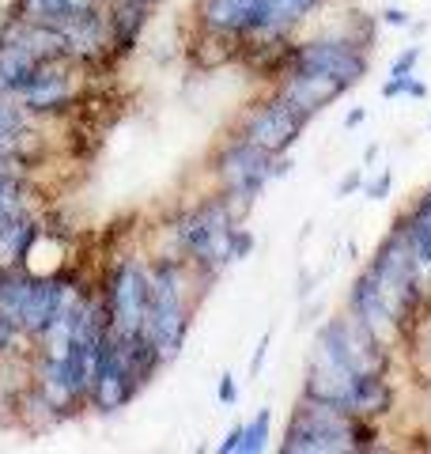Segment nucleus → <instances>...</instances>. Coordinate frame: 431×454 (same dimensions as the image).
<instances>
[{"label":"nucleus","instance_id":"obj_16","mask_svg":"<svg viewBox=\"0 0 431 454\" xmlns=\"http://www.w3.org/2000/svg\"><path fill=\"white\" fill-rule=\"evenodd\" d=\"M46 216H8L0 220V269L23 265V254L31 247V239L38 235V227Z\"/></svg>","mask_w":431,"mask_h":454},{"label":"nucleus","instance_id":"obj_10","mask_svg":"<svg viewBox=\"0 0 431 454\" xmlns=\"http://www.w3.org/2000/svg\"><path fill=\"white\" fill-rule=\"evenodd\" d=\"M272 91L314 121L325 106H333L337 98H344L352 88L333 76H322V73H284L280 80H272Z\"/></svg>","mask_w":431,"mask_h":454},{"label":"nucleus","instance_id":"obj_7","mask_svg":"<svg viewBox=\"0 0 431 454\" xmlns=\"http://www.w3.org/2000/svg\"><path fill=\"white\" fill-rule=\"evenodd\" d=\"M212 178L223 193H239L257 201L262 190L272 182V155L262 152L257 145H250L247 137H231L227 145L216 148L212 155Z\"/></svg>","mask_w":431,"mask_h":454},{"label":"nucleus","instance_id":"obj_3","mask_svg":"<svg viewBox=\"0 0 431 454\" xmlns=\"http://www.w3.org/2000/svg\"><path fill=\"white\" fill-rule=\"evenodd\" d=\"M314 352L325 356L329 364H337L349 375H386L390 372V352L382 340L364 330L349 310L337 318H325L314 333Z\"/></svg>","mask_w":431,"mask_h":454},{"label":"nucleus","instance_id":"obj_26","mask_svg":"<svg viewBox=\"0 0 431 454\" xmlns=\"http://www.w3.org/2000/svg\"><path fill=\"white\" fill-rule=\"evenodd\" d=\"M250 250H254V235L239 223V231H235V247H231V258H235V262H242V258H250Z\"/></svg>","mask_w":431,"mask_h":454},{"label":"nucleus","instance_id":"obj_19","mask_svg":"<svg viewBox=\"0 0 431 454\" xmlns=\"http://www.w3.org/2000/svg\"><path fill=\"white\" fill-rule=\"evenodd\" d=\"M272 435V409H257V413L242 424V439L235 454H262Z\"/></svg>","mask_w":431,"mask_h":454},{"label":"nucleus","instance_id":"obj_24","mask_svg":"<svg viewBox=\"0 0 431 454\" xmlns=\"http://www.w3.org/2000/svg\"><path fill=\"white\" fill-rule=\"evenodd\" d=\"M379 23L397 27V31H405V27H412V16H409L405 8H382V12H379Z\"/></svg>","mask_w":431,"mask_h":454},{"label":"nucleus","instance_id":"obj_8","mask_svg":"<svg viewBox=\"0 0 431 454\" xmlns=\"http://www.w3.org/2000/svg\"><path fill=\"white\" fill-rule=\"evenodd\" d=\"M307 125H310L307 114H299L287 98H280L277 91H272L269 98H262L257 106H250L247 114H242L235 133L247 137L250 145H257L269 155H284V152H292L295 140L307 133Z\"/></svg>","mask_w":431,"mask_h":454},{"label":"nucleus","instance_id":"obj_21","mask_svg":"<svg viewBox=\"0 0 431 454\" xmlns=\"http://www.w3.org/2000/svg\"><path fill=\"white\" fill-rule=\"evenodd\" d=\"M420 57H424V46L401 50V53L394 57V65H390V76H412V73H416V65H420Z\"/></svg>","mask_w":431,"mask_h":454},{"label":"nucleus","instance_id":"obj_22","mask_svg":"<svg viewBox=\"0 0 431 454\" xmlns=\"http://www.w3.org/2000/svg\"><path fill=\"white\" fill-rule=\"evenodd\" d=\"M390 190H394V175H390V170H382L375 182H367V186H364V197H367V201H386Z\"/></svg>","mask_w":431,"mask_h":454},{"label":"nucleus","instance_id":"obj_6","mask_svg":"<svg viewBox=\"0 0 431 454\" xmlns=\"http://www.w3.org/2000/svg\"><path fill=\"white\" fill-rule=\"evenodd\" d=\"M98 295L106 307L110 333H140L144 310H148V262L118 258L98 284Z\"/></svg>","mask_w":431,"mask_h":454},{"label":"nucleus","instance_id":"obj_25","mask_svg":"<svg viewBox=\"0 0 431 454\" xmlns=\"http://www.w3.org/2000/svg\"><path fill=\"white\" fill-rule=\"evenodd\" d=\"M269 345H272V333H262V340H257V348H254V356H250V379L262 375L265 356H269Z\"/></svg>","mask_w":431,"mask_h":454},{"label":"nucleus","instance_id":"obj_27","mask_svg":"<svg viewBox=\"0 0 431 454\" xmlns=\"http://www.w3.org/2000/svg\"><path fill=\"white\" fill-rule=\"evenodd\" d=\"M356 190H364V170H352V175H344L341 186H337V197H349Z\"/></svg>","mask_w":431,"mask_h":454},{"label":"nucleus","instance_id":"obj_15","mask_svg":"<svg viewBox=\"0 0 431 454\" xmlns=\"http://www.w3.org/2000/svg\"><path fill=\"white\" fill-rule=\"evenodd\" d=\"M394 409V387H390V372L386 375H359L352 397H349V413L356 417H371L379 420Z\"/></svg>","mask_w":431,"mask_h":454},{"label":"nucleus","instance_id":"obj_20","mask_svg":"<svg viewBox=\"0 0 431 454\" xmlns=\"http://www.w3.org/2000/svg\"><path fill=\"white\" fill-rule=\"evenodd\" d=\"M31 352V340L23 337V330L12 318L0 315V360H12V356H27Z\"/></svg>","mask_w":431,"mask_h":454},{"label":"nucleus","instance_id":"obj_9","mask_svg":"<svg viewBox=\"0 0 431 454\" xmlns=\"http://www.w3.org/2000/svg\"><path fill=\"white\" fill-rule=\"evenodd\" d=\"M140 394L133 372H129V364L121 356L118 340L103 337V356H98V372H95V382H91V394H88V405L98 409V413H118V409H125L133 397Z\"/></svg>","mask_w":431,"mask_h":454},{"label":"nucleus","instance_id":"obj_17","mask_svg":"<svg viewBox=\"0 0 431 454\" xmlns=\"http://www.w3.org/2000/svg\"><path fill=\"white\" fill-rule=\"evenodd\" d=\"M397 223H401V231H405L416 258H420L424 265H431V193L424 190L420 197H416L412 208Z\"/></svg>","mask_w":431,"mask_h":454},{"label":"nucleus","instance_id":"obj_1","mask_svg":"<svg viewBox=\"0 0 431 454\" xmlns=\"http://www.w3.org/2000/svg\"><path fill=\"white\" fill-rule=\"evenodd\" d=\"M193 284L197 273L182 254H160V258L148 262V310H144L140 333L160 352L163 367L182 356L185 337H190L193 292H197Z\"/></svg>","mask_w":431,"mask_h":454},{"label":"nucleus","instance_id":"obj_29","mask_svg":"<svg viewBox=\"0 0 431 454\" xmlns=\"http://www.w3.org/2000/svg\"><path fill=\"white\" fill-rule=\"evenodd\" d=\"M405 80L409 76H390L382 83V98H397V95H405Z\"/></svg>","mask_w":431,"mask_h":454},{"label":"nucleus","instance_id":"obj_28","mask_svg":"<svg viewBox=\"0 0 431 454\" xmlns=\"http://www.w3.org/2000/svg\"><path fill=\"white\" fill-rule=\"evenodd\" d=\"M239 439H242V424H235V428L227 432L220 443H216V450H220V454H235V450H239Z\"/></svg>","mask_w":431,"mask_h":454},{"label":"nucleus","instance_id":"obj_5","mask_svg":"<svg viewBox=\"0 0 431 454\" xmlns=\"http://www.w3.org/2000/svg\"><path fill=\"white\" fill-rule=\"evenodd\" d=\"M284 73H322V76H333L341 83H349V88H356V83H364V76L371 73V50H364L349 35H318L307 42L292 38Z\"/></svg>","mask_w":431,"mask_h":454},{"label":"nucleus","instance_id":"obj_2","mask_svg":"<svg viewBox=\"0 0 431 454\" xmlns=\"http://www.w3.org/2000/svg\"><path fill=\"white\" fill-rule=\"evenodd\" d=\"M239 223L227 208L223 193L216 190L205 201L190 205L185 212H178L175 223H170V235H175V254H182L190 269L197 273V280L212 284L223 273L227 265H235L231 247H235V231Z\"/></svg>","mask_w":431,"mask_h":454},{"label":"nucleus","instance_id":"obj_23","mask_svg":"<svg viewBox=\"0 0 431 454\" xmlns=\"http://www.w3.org/2000/svg\"><path fill=\"white\" fill-rule=\"evenodd\" d=\"M216 397H220V405H227V409L239 405V387H235V375L231 372H223L220 382H216Z\"/></svg>","mask_w":431,"mask_h":454},{"label":"nucleus","instance_id":"obj_11","mask_svg":"<svg viewBox=\"0 0 431 454\" xmlns=\"http://www.w3.org/2000/svg\"><path fill=\"white\" fill-rule=\"evenodd\" d=\"M344 307H349V315L364 325V330H371L386 348H394L401 337H405V330L390 318V310L382 307L379 300V292H375V284L367 280V273L359 269V277L352 280V288H349V300H344Z\"/></svg>","mask_w":431,"mask_h":454},{"label":"nucleus","instance_id":"obj_32","mask_svg":"<svg viewBox=\"0 0 431 454\" xmlns=\"http://www.w3.org/2000/svg\"><path fill=\"white\" fill-rule=\"evenodd\" d=\"M427 129H431V125H427Z\"/></svg>","mask_w":431,"mask_h":454},{"label":"nucleus","instance_id":"obj_4","mask_svg":"<svg viewBox=\"0 0 431 454\" xmlns=\"http://www.w3.org/2000/svg\"><path fill=\"white\" fill-rule=\"evenodd\" d=\"M349 420H352L349 409L299 397L292 417L284 424L280 450L284 454H352Z\"/></svg>","mask_w":431,"mask_h":454},{"label":"nucleus","instance_id":"obj_31","mask_svg":"<svg viewBox=\"0 0 431 454\" xmlns=\"http://www.w3.org/2000/svg\"><path fill=\"white\" fill-rule=\"evenodd\" d=\"M364 121H367V110L356 106V110H349V118H344V129H359Z\"/></svg>","mask_w":431,"mask_h":454},{"label":"nucleus","instance_id":"obj_30","mask_svg":"<svg viewBox=\"0 0 431 454\" xmlns=\"http://www.w3.org/2000/svg\"><path fill=\"white\" fill-rule=\"evenodd\" d=\"M405 95H412V98H427V83L424 80H416V73L405 80Z\"/></svg>","mask_w":431,"mask_h":454},{"label":"nucleus","instance_id":"obj_13","mask_svg":"<svg viewBox=\"0 0 431 454\" xmlns=\"http://www.w3.org/2000/svg\"><path fill=\"white\" fill-rule=\"evenodd\" d=\"M152 4H144V0H110L106 4V16H110V46H114V57H129L137 46L144 31H148L152 23Z\"/></svg>","mask_w":431,"mask_h":454},{"label":"nucleus","instance_id":"obj_14","mask_svg":"<svg viewBox=\"0 0 431 454\" xmlns=\"http://www.w3.org/2000/svg\"><path fill=\"white\" fill-rule=\"evenodd\" d=\"M257 0H200L197 4V27L200 31H216L227 38H242V31L250 27Z\"/></svg>","mask_w":431,"mask_h":454},{"label":"nucleus","instance_id":"obj_18","mask_svg":"<svg viewBox=\"0 0 431 454\" xmlns=\"http://www.w3.org/2000/svg\"><path fill=\"white\" fill-rule=\"evenodd\" d=\"M190 57L197 61V68H220L227 61H239V38H227V35H216V31H200L197 27V38L190 42Z\"/></svg>","mask_w":431,"mask_h":454},{"label":"nucleus","instance_id":"obj_12","mask_svg":"<svg viewBox=\"0 0 431 454\" xmlns=\"http://www.w3.org/2000/svg\"><path fill=\"white\" fill-rule=\"evenodd\" d=\"M359 375L341 372L337 364H329L318 352H310V364H307V375H303V394L299 397H310V402H325V405H341L349 409V397L356 387Z\"/></svg>","mask_w":431,"mask_h":454}]
</instances>
